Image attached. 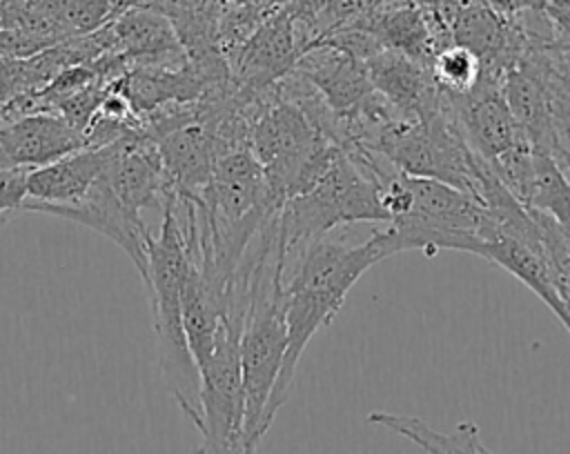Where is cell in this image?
Here are the masks:
<instances>
[{
  "label": "cell",
  "mask_w": 570,
  "mask_h": 454,
  "mask_svg": "<svg viewBox=\"0 0 570 454\" xmlns=\"http://www.w3.org/2000/svg\"><path fill=\"white\" fill-rule=\"evenodd\" d=\"M154 142L158 147L176 200L198 203L220 156L212 129L196 118L163 134Z\"/></svg>",
  "instance_id": "30bf717a"
},
{
  "label": "cell",
  "mask_w": 570,
  "mask_h": 454,
  "mask_svg": "<svg viewBox=\"0 0 570 454\" xmlns=\"http://www.w3.org/2000/svg\"><path fill=\"white\" fill-rule=\"evenodd\" d=\"M58 11L69 38L91 33L118 16L111 0H58Z\"/></svg>",
  "instance_id": "ac0fdd59"
},
{
  "label": "cell",
  "mask_w": 570,
  "mask_h": 454,
  "mask_svg": "<svg viewBox=\"0 0 570 454\" xmlns=\"http://www.w3.org/2000/svg\"><path fill=\"white\" fill-rule=\"evenodd\" d=\"M158 236L147 243V272L142 276L165 383L189 421L198 414L200 374L183 329L180 292L187 272V234L180 223L176 196L163 207Z\"/></svg>",
  "instance_id": "7a4b0ae2"
},
{
  "label": "cell",
  "mask_w": 570,
  "mask_h": 454,
  "mask_svg": "<svg viewBox=\"0 0 570 454\" xmlns=\"http://www.w3.org/2000/svg\"><path fill=\"white\" fill-rule=\"evenodd\" d=\"M243 318L225 314L209 358L198 367V414L191 421L200 432L196 454H245V396L240 381Z\"/></svg>",
  "instance_id": "277c9868"
},
{
  "label": "cell",
  "mask_w": 570,
  "mask_h": 454,
  "mask_svg": "<svg viewBox=\"0 0 570 454\" xmlns=\"http://www.w3.org/2000/svg\"><path fill=\"white\" fill-rule=\"evenodd\" d=\"M448 100L465 145L485 162L501 158L512 147L528 140L503 98L501 76L483 71L468 93Z\"/></svg>",
  "instance_id": "8992f818"
},
{
  "label": "cell",
  "mask_w": 570,
  "mask_h": 454,
  "mask_svg": "<svg viewBox=\"0 0 570 454\" xmlns=\"http://www.w3.org/2000/svg\"><path fill=\"white\" fill-rule=\"evenodd\" d=\"M105 149V178L116 196L134 211L158 209L176 196L163 167L156 142L142 131L131 129Z\"/></svg>",
  "instance_id": "5b68a950"
},
{
  "label": "cell",
  "mask_w": 570,
  "mask_h": 454,
  "mask_svg": "<svg viewBox=\"0 0 570 454\" xmlns=\"http://www.w3.org/2000/svg\"><path fill=\"white\" fill-rule=\"evenodd\" d=\"M367 423L387 427L390 432L412 441L425 454H494L483 445L479 427L472 421L459 423L452 432H439L416 416L374 409L367 414Z\"/></svg>",
  "instance_id": "9a60e30c"
},
{
  "label": "cell",
  "mask_w": 570,
  "mask_h": 454,
  "mask_svg": "<svg viewBox=\"0 0 570 454\" xmlns=\"http://www.w3.org/2000/svg\"><path fill=\"white\" fill-rule=\"evenodd\" d=\"M563 300H566V307H568V325H566V329H568V334H570V296H566Z\"/></svg>",
  "instance_id": "d6986e66"
},
{
  "label": "cell",
  "mask_w": 570,
  "mask_h": 454,
  "mask_svg": "<svg viewBox=\"0 0 570 454\" xmlns=\"http://www.w3.org/2000/svg\"><path fill=\"white\" fill-rule=\"evenodd\" d=\"M430 73L439 91L454 98L468 93L479 82L483 65L474 51L448 42L432 56Z\"/></svg>",
  "instance_id": "e0dca14e"
},
{
  "label": "cell",
  "mask_w": 570,
  "mask_h": 454,
  "mask_svg": "<svg viewBox=\"0 0 570 454\" xmlns=\"http://www.w3.org/2000/svg\"><path fill=\"white\" fill-rule=\"evenodd\" d=\"M82 147V134L53 109L0 118V169H36Z\"/></svg>",
  "instance_id": "ba28073f"
},
{
  "label": "cell",
  "mask_w": 570,
  "mask_h": 454,
  "mask_svg": "<svg viewBox=\"0 0 570 454\" xmlns=\"http://www.w3.org/2000/svg\"><path fill=\"white\" fill-rule=\"evenodd\" d=\"M363 62L372 87L403 120H419L443 107L445 93L434 85L428 65L383 47L365 56Z\"/></svg>",
  "instance_id": "9c48e42d"
},
{
  "label": "cell",
  "mask_w": 570,
  "mask_h": 454,
  "mask_svg": "<svg viewBox=\"0 0 570 454\" xmlns=\"http://www.w3.org/2000/svg\"><path fill=\"white\" fill-rule=\"evenodd\" d=\"M501 91L510 114L528 142L539 154H554V129L550 100L543 85L521 65H512L501 73Z\"/></svg>",
  "instance_id": "5bb4252c"
},
{
  "label": "cell",
  "mask_w": 570,
  "mask_h": 454,
  "mask_svg": "<svg viewBox=\"0 0 570 454\" xmlns=\"http://www.w3.org/2000/svg\"><path fill=\"white\" fill-rule=\"evenodd\" d=\"M472 254L512 274L550 307V312L561 320L563 327L568 325V307L557 287L554 274L543 256V249L528 245L514 236L494 231L492 236L481 238Z\"/></svg>",
  "instance_id": "4fadbf2b"
},
{
  "label": "cell",
  "mask_w": 570,
  "mask_h": 454,
  "mask_svg": "<svg viewBox=\"0 0 570 454\" xmlns=\"http://www.w3.org/2000/svg\"><path fill=\"white\" fill-rule=\"evenodd\" d=\"M383 258L390 256L376 231L361 245L323 236L294 258V272L285 278V354L267 401V425L289 398L298 358L312 336L330 325L354 283Z\"/></svg>",
  "instance_id": "6da1fadb"
},
{
  "label": "cell",
  "mask_w": 570,
  "mask_h": 454,
  "mask_svg": "<svg viewBox=\"0 0 570 454\" xmlns=\"http://www.w3.org/2000/svg\"><path fill=\"white\" fill-rule=\"evenodd\" d=\"M105 169V167H102ZM38 214L58 216L65 220L80 223L100 236L114 240L136 265L140 278L147 272V243L151 234L147 231L140 214H134L111 189L105 174H100L89 191L73 205H47L38 207Z\"/></svg>",
  "instance_id": "52a82bcc"
},
{
  "label": "cell",
  "mask_w": 570,
  "mask_h": 454,
  "mask_svg": "<svg viewBox=\"0 0 570 454\" xmlns=\"http://www.w3.org/2000/svg\"><path fill=\"white\" fill-rule=\"evenodd\" d=\"M385 223L374 158L345 149L305 191L287 198L278 211V247L285 269L309 243L343 223Z\"/></svg>",
  "instance_id": "3957f363"
},
{
  "label": "cell",
  "mask_w": 570,
  "mask_h": 454,
  "mask_svg": "<svg viewBox=\"0 0 570 454\" xmlns=\"http://www.w3.org/2000/svg\"><path fill=\"white\" fill-rule=\"evenodd\" d=\"M525 207L548 214L570 231V178L548 154H534V178Z\"/></svg>",
  "instance_id": "2e32d148"
},
{
  "label": "cell",
  "mask_w": 570,
  "mask_h": 454,
  "mask_svg": "<svg viewBox=\"0 0 570 454\" xmlns=\"http://www.w3.org/2000/svg\"><path fill=\"white\" fill-rule=\"evenodd\" d=\"M105 149L82 147L49 165L27 171V198L20 209L36 211L47 205L78 203L102 174Z\"/></svg>",
  "instance_id": "7c38bea8"
},
{
  "label": "cell",
  "mask_w": 570,
  "mask_h": 454,
  "mask_svg": "<svg viewBox=\"0 0 570 454\" xmlns=\"http://www.w3.org/2000/svg\"><path fill=\"white\" fill-rule=\"evenodd\" d=\"M114 49L122 53L134 67L167 65L178 67L187 62V53L174 31L169 18L154 7H129L111 22Z\"/></svg>",
  "instance_id": "8fae6325"
}]
</instances>
